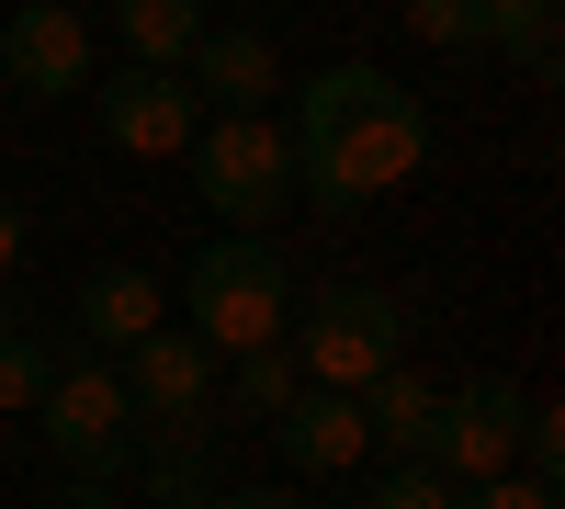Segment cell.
<instances>
[{
	"instance_id": "cell-23",
	"label": "cell",
	"mask_w": 565,
	"mask_h": 509,
	"mask_svg": "<svg viewBox=\"0 0 565 509\" xmlns=\"http://www.w3.org/2000/svg\"><path fill=\"white\" fill-rule=\"evenodd\" d=\"M521 476H565V420H554V407H532V420H521Z\"/></svg>"
},
{
	"instance_id": "cell-15",
	"label": "cell",
	"mask_w": 565,
	"mask_h": 509,
	"mask_svg": "<svg viewBox=\"0 0 565 509\" xmlns=\"http://www.w3.org/2000/svg\"><path fill=\"white\" fill-rule=\"evenodd\" d=\"M362 396V431L385 442V453H430V431H441V385L430 374H407V362H385L373 385H351Z\"/></svg>"
},
{
	"instance_id": "cell-11",
	"label": "cell",
	"mask_w": 565,
	"mask_h": 509,
	"mask_svg": "<svg viewBox=\"0 0 565 509\" xmlns=\"http://www.w3.org/2000/svg\"><path fill=\"white\" fill-rule=\"evenodd\" d=\"M328 159L351 170V193H362V204H373V193H396V181L430 159V114H418V91H407V103H385V114H362V125H340V136H328Z\"/></svg>"
},
{
	"instance_id": "cell-25",
	"label": "cell",
	"mask_w": 565,
	"mask_h": 509,
	"mask_svg": "<svg viewBox=\"0 0 565 509\" xmlns=\"http://www.w3.org/2000/svg\"><path fill=\"white\" fill-rule=\"evenodd\" d=\"M204 509H306V487H215Z\"/></svg>"
},
{
	"instance_id": "cell-21",
	"label": "cell",
	"mask_w": 565,
	"mask_h": 509,
	"mask_svg": "<svg viewBox=\"0 0 565 509\" xmlns=\"http://www.w3.org/2000/svg\"><path fill=\"white\" fill-rule=\"evenodd\" d=\"M295 385H306V374H295V351H238V385H226V396H238V420H271Z\"/></svg>"
},
{
	"instance_id": "cell-8",
	"label": "cell",
	"mask_w": 565,
	"mask_h": 509,
	"mask_svg": "<svg viewBox=\"0 0 565 509\" xmlns=\"http://www.w3.org/2000/svg\"><path fill=\"white\" fill-rule=\"evenodd\" d=\"M260 431H271V453H282L295 476H351L362 453H373V431H362V396H340V385H295V396H282Z\"/></svg>"
},
{
	"instance_id": "cell-24",
	"label": "cell",
	"mask_w": 565,
	"mask_h": 509,
	"mask_svg": "<svg viewBox=\"0 0 565 509\" xmlns=\"http://www.w3.org/2000/svg\"><path fill=\"white\" fill-rule=\"evenodd\" d=\"M23 250H34V215H23L12 193H0V284H12V272H23Z\"/></svg>"
},
{
	"instance_id": "cell-3",
	"label": "cell",
	"mask_w": 565,
	"mask_h": 509,
	"mask_svg": "<svg viewBox=\"0 0 565 509\" xmlns=\"http://www.w3.org/2000/svg\"><path fill=\"white\" fill-rule=\"evenodd\" d=\"M193 193L215 204V226H271L282 204H295V136L260 125V114H215L193 125Z\"/></svg>"
},
{
	"instance_id": "cell-2",
	"label": "cell",
	"mask_w": 565,
	"mask_h": 509,
	"mask_svg": "<svg viewBox=\"0 0 565 509\" xmlns=\"http://www.w3.org/2000/svg\"><path fill=\"white\" fill-rule=\"evenodd\" d=\"M282 329H295V374L306 385H340V396L373 385L385 362H407V317H396L385 284H317Z\"/></svg>"
},
{
	"instance_id": "cell-5",
	"label": "cell",
	"mask_w": 565,
	"mask_h": 509,
	"mask_svg": "<svg viewBox=\"0 0 565 509\" xmlns=\"http://www.w3.org/2000/svg\"><path fill=\"white\" fill-rule=\"evenodd\" d=\"M521 420H532V396L509 385V374H463V385H441L430 465H441L452 487H487V476H509V465H521Z\"/></svg>"
},
{
	"instance_id": "cell-26",
	"label": "cell",
	"mask_w": 565,
	"mask_h": 509,
	"mask_svg": "<svg viewBox=\"0 0 565 509\" xmlns=\"http://www.w3.org/2000/svg\"><path fill=\"white\" fill-rule=\"evenodd\" d=\"M68 509H114V487H103V476H79V487H68Z\"/></svg>"
},
{
	"instance_id": "cell-19",
	"label": "cell",
	"mask_w": 565,
	"mask_h": 509,
	"mask_svg": "<svg viewBox=\"0 0 565 509\" xmlns=\"http://www.w3.org/2000/svg\"><path fill=\"white\" fill-rule=\"evenodd\" d=\"M407 34L441 45V57H476L487 45V0H407Z\"/></svg>"
},
{
	"instance_id": "cell-4",
	"label": "cell",
	"mask_w": 565,
	"mask_h": 509,
	"mask_svg": "<svg viewBox=\"0 0 565 509\" xmlns=\"http://www.w3.org/2000/svg\"><path fill=\"white\" fill-rule=\"evenodd\" d=\"M34 420H45V453H57L68 476H103V487L136 465V431H148L103 351H90V362H57V385L34 396Z\"/></svg>"
},
{
	"instance_id": "cell-6",
	"label": "cell",
	"mask_w": 565,
	"mask_h": 509,
	"mask_svg": "<svg viewBox=\"0 0 565 509\" xmlns=\"http://www.w3.org/2000/svg\"><path fill=\"white\" fill-rule=\"evenodd\" d=\"M90 114H103V136L114 148H136V159H181L193 148V125H204V103H193V79L181 68H114V79H90Z\"/></svg>"
},
{
	"instance_id": "cell-22",
	"label": "cell",
	"mask_w": 565,
	"mask_h": 509,
	"mask_svg": "<svg viewBox=\"0 0 565 509\" xmlns=\"http://www.w3.org/2000/svg\"><path fill=\"white\" fill-rule=\"evenodd\" d=\"M452 509H565L543 476H487V487H452Z\"/></svg>"
},
{
	"instance_id": "cell-14",
	"label": "cell",
	"mask_w": 565,
	"mask_h": 509,
	"mask_svg": "<svg viewBox=\"0 0 565 509\" xmlns=\"http://www.w3.org/2000/svg\"><path fill=\"white\" fill-rule=\"evenodd\" d=\"M385 103H407V79H385V68H317L306 91H295V148H328L340 125H362V114H385Z\"/></svg>"
},
{
	"instance_id": "cell-7",
	"label": "cell",
	"mask_w": 565,
	"mask_h": 509,
	"mask_svg": "<svg viewBox=\"0 0 565 509\" xmlns=\"http://www.w3.org/2000/svg\"><path fill=\"white\" fill-rule=\"evenodd\" d=\"M0 79L34 91V103H68V91H90V23L68 12V0H23V12L0 23Z\"/></svg>"
},
{
	"instance_id": "cell-1",
	"label": "cell",
	"mask_w": 565,
	"mask_h": 509,
	"mask_svg": "<svg viewBox=\"0 0 565 509\" xmlns=\"http://www.w3.org/2000/svg\"><path fill=\"white\" fill-rule=\"evenodd\" d=\"M181 306H193V340L204 351H271L282 317H295V261H282L260 226H215V250H193L181 272Z\"/></svg>"
},
{
	"instance_id": "cell-18",
	"label": "cell",
	"mask_w": 565,
	"mask_h": 509,
	"mask_svg": "<svg viewBox=\"0 0 565 509\" xmlns=\"http://www.w3.org/2000/svg\"><path fill=\"white\" fill-rule=\"evenodd\" d=\"M362 509H452V476L430 453H396L385 476H362Z\"/></svg>"
},
{
	"instance_id": "cell-28",
	"label": "cell",
	"mask_w": 565,
	"mask_h": 509,
	"mask_svg": "<svg viewBox=\"0 0 565 509\" xmlns=\"http://www.w3.org/2000/svg\"><path fill=\"white\" fill-rule=\"evenodd\" d=\"M68 12H79V0H68Z\"/></svg>"
},
{
	"instance_id": "cell-10",
	"label": "cell",
	"mask_w": 565,
	"mask_h": 509,
	"mask_svg": "<svg viewBox=\"0 0 565 509\" xmlns=\"http://www.w3.org/2000/svg\"><path fill=\"white\" fill-rule=\"evenodd\" d=\"M136 487H148L159 509H204L215 498V396L136 431Z\"/></svg>"
},
{
	"instance_id": "cell-9",
	"label": "cell",
	"mask_w": 565,
	"mask_h": 509,
	"mask_svg": "<svg viewBox=\"0 0 565 509\" xmlns=\"http://www.w3.org/2000/svg\"><path fill=\"white\" fill-rule=\"evenodd\" d=\"M103 362L125 374L136 420H181V407L215 396V351H204L193 329H148V340H125V351H103Z\"/></svg>"
},
{
	"instance_id": "cell-27",
	"label": "cell",
	"mask_w": 565,
	"mask_h": 509,
	"mask_svg": "<svg viewBox=\"0 0 565 509\" xmlns=\"http://www.w3.org/2000/svg\"><path fill=\"white\" fill-rule=\"evenodd\" d=\"M0 329H23V306H12V284H0Z\"/></svg>"
},
{
	"instance_id": "cell-20",
	"label": "cell",
	"mask_w": 565,
	"mask_h": 509,
	"mask_svg": "<svg viewBox=\"0 0 565 509\" xmlns=\"http://www.w3.org/2000/svg\"><path fill=\"white\" fill-rule=\"evenodd\" d=\"M45 385H57V351H45V329H0V407H34Z\"/></svg>"
},
{
	"instance_id": "cell-17",
	"label": "cell",
	"mask_w": 565,
	"mask_h": 509,
	"mask_svg": "<svg viewBox=\"0 0 565 509\" xmlns=\"http://www.w3.org/2000/svg\"><path fill=\"white\" fill-rule=\"evenodd\" d=\"M554 12H565V0H487V45H498L521 79H554V68H565V57H554Z\"/></svg>"
},
{
	"instance_id": "cell-12",
	"label": "cell",
	"mask_w": 565,
	"mask_h": 509,
	"mask_svg": "<svg viewBox=\"0 0 565 509\" xmlns=\"http://www.w3.org/2000/svg\"><path fill=\"white\" fill-rule=\"evenodd\" d=\"M181 79H193V103H215V114H260V103H271V34L204 23L193 57H181Z\"/></svg>"
},
{
	"instance_id": "cell-16",
	"label": "cell",
	"mask_w": 565,
	"mask_h": 509,
	"mask_svg": "<svg viewBox=\"0 0 565 509\" xmlns=\"http://www.w3.org/2000/svg\"><path fill=\"white\" fill-rule=\"evenodd\" d=\"M114 34H125L136 68H181L204 34V0H114Z\"/></svg>"
},
{
	"instance_id": "cell-13",
	"label": "cell",
	"mask_w": 565,
	"mask_h": 509,
	"mask_svg": "<svg viewBox=\"0 0 565 509\" xmlns=\"http://www.w3.org/2000/svg\"><path fill=\"white\" fill-rule=\"evenodd\" d=\"M148 329H159V272H148V261L79 272V340H90V351H125V340H148Z\"/></svg>"
}]
</instances>
